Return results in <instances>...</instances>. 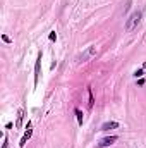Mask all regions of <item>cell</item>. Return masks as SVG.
<instances>
[{
  "instance_id": "obj_1",
  "label": "cell",
  "mask_w": 146,
  "mask_h": 148,
  "mask_svg": "<svg viewBox=\"0 0 146 148\" xmlns=\"http://www.w3.org/2000/svg\"><path fill=\"white\" fill-rule=\"evenodd\" d=\"M139 21H141V12H139V10H136V12H132V14L129 16V19L126 21V31H127V33H131V31H134V29L138 28V24H139Z\"/></svg>"
},
{
  "instance_id": "obj_2",
  "label": "cell",
  "mask_w": 146,
  "mask_h": 148,
  "mask_svg": "<svg viewBox=\"0 0 146 148\" xmlns=\"http://www.w3.org/2000/svg\"><path fill=\"white\" fill-rule=\"evenodd\" d=\"M95 53H96V47H95V45H89L83 53L77 55V62H79V64H81V62H86V60H89L91 57H95Z\"/></svg>"
},
{
  "instance_id": "obj_3",
  "label": "cell",
  "mask_w": 146,
  "mask_h": 148,
  "mask_svg": "<svg viewBox=\"0 0 146 148\" xmlns=\"http://www.w3.org/2000/svg\"><path fill=\"white\" fill-rule=\"evenodd\" d=\"M117 141V136H108V138H103L98 141V148H105V147H110Z\"/></svg>"
},
{
  "instance_id": "obj_4",
  "label": "cell",
  "mask_w": 146,
  "mask_h": 148,
  "mask_svg": "<svg viewBox=\"0 0 146 148\" xmlns=\"http://www.w3.org/2000/svg\"><path fill=\"white\" fill-rule=\"evenodd\" d=\"M23 119H24V107H21L17 110V121H16V127H21L23 126Z\"/></svg>"
},
{
  "instance_id": "obj_5",
  "label": "cell",
  "mask_w": 146,
  "mask_h": 148,
  "mask_svg": "<svg viewBox=\"0 0 146 148\" xmlns=\"http://www.w3.org/2000/svg\"><path fill=\"white\" fill-rule=\"evenodd\" d=\"M115 127H119V122H105L103 126H102V131H108V129H115Z\"/></svg>"
},
{
  "instance_id": "obj_6",
  "label": "cell",
  "mask_w": 146,
  "mask_h": 148,
  "mask_svg": "<svg viewBox=\"0 0 146 148\" xmlns=\"http://www.w3.org/2000/svg\"><path fill=\"white\" fill-rule=\"evenodd\" d=\"M40 62H41V53L38 55V60H36V67H35V84L38 83V77H40Z\"/></svg>"
},
{
  "instance_id": "obj_7",
  "label": "cell",
  "mask_w": 146,
  "mask_h": 148,
  "mask_svg": "<svg viewBox=\"0 0 146 148\" xmlns=\"http://www.w3.org/2000/svg\"><path fill=\"white\" fill-rule=\"evenodd\" d=\"M31 134H33V131H31V129H28V131H26V134L21 138V143H19V145H21V147H24V145L28 143V140L31 138Z\"/></svg>"
},
{
  "instance_id": "obj_8",
  "label": "cell",
  "mask_w": 146,
  "mask_h": 148,
  "mask_svg": "<svg viewBox=\"0 0 146 148\" xmlns=\"http://www.w3.org/2000/svg\"><path fill=\"white\" fill-rule=\"evenodd\" d=\"M76 115H77V121H79V124H83V114L79 109H76Z\"/></svg>"
},
{
  "instance_id": "obj_9",
  "label": "cell",
  "mask_w": 146,
  "mask_h": 148,
  "mask_svg": "<svg viewBox=\"0 0 146 148\" xmlns=\"http://www.w3.org/2000/svg\"><path fill=\"white\" fill-rule=\"evenodd\" d=\"M88 95H89V102H88V105H89V109L93 107V95H91V90H88Z\"/></svg>"
},
{
  "instance_id": "obj_10",
  "label": "cell",
  "mask_w": 146,
  "mask_h": 148,
  "mask_svg": "<svg viewBox=\"0 0 146 148\" xmlns=\"http://www.w3.org/2000/svg\"><path fill=\"white\" fill-rule=\"evenodd\" d=\"M134 76H136V77H141V76H143V69H138V71L134 73Z\"/></svg>"
},
{
  "instance_id": "obj_11",
  "label": "cell",
  "mask_w": 146,
  "mask_h": 148,
  "mask_svg": "<svg viewBox=\"0 0 146 148\" xmlns=\"http://www.w3.org/2000/svg\"><path fill=\"white\" fill-rule=\"evenodd\" d=\"M7 145H9V143H7V136H5V138H3V143H2V148H7Z\"/></svg>"
},
{
  "instance_id": "obj_12",
  "label": "cell",
  "mask_w": 146,
  "mask_h": 148,
  "mask_svg": "<svg viewBox=\"0 0 146 148\" xmlns=\"http://www.w3.org/2000/svg\"><path fill=\"white\" fill-rule=\"evenodd\" d=\"M2 38H3V41H5V43H10V38L7 36V35H3Z\"/></svg>"
},
{
  "instance_id": "obj_13",
  "label": "cell",
  "mask_w": 146,
  "mask_h": 148,
  "mask_svg": "<svg viewBox=\"0 0 146 148\" xmlns=\"http://www.w3.org/2000/svg\"><path fill=\"white\" fill-rule=\"evenodd\" d=\"M50 40H57V35L55 33H50Z\"/></svg>"
},
{
  "instance_id": "obj_14",
  "label": "cell",
  "mask_w": 146,
  "mask_h": 148,
  "mask_svg": "<svg viewBox=\"0 0 146 148\" xmlns=\"http://www.w3.org/2000/svg\"><path fill=\"white\" fill-rule=\"evenodd\" d=\"M143 69H146V62H145V64H143Z\"/></svg>"
}]
</instances>
